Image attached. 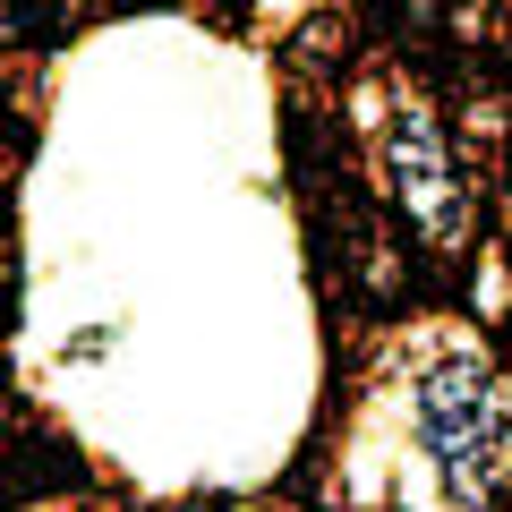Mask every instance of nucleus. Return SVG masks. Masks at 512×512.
Instances as JSON below:
<instances>
[{
    "label": "nucleus",
    "mask_w": 512,
    "mask_h": 512,
    "mask_svg": "<svg viewBox=\"0 0 512 512\" xmlns=\"http://www.w3.org/2000/svg\"><path fill=\"white\" fill-rule=\"evenodd\" d=\"M410 427H419V453L436 461L444 504L461 512L512 504V384L487 359L444 350L410 393Z\"/></svg>",
    "instance_id": "f257e3e1"
},
{
    "label": "nucleus",
    "mask_w": 512,
    "mask_h": 512,
    "mask_svg": "<svg viewBox=\"0 0 512 512\" xmlns=\"http://www.w3.org/2000/svg\"><path fill=\"white\" fill-rule=\"evenodd\" d=\"M376 163H384V197L419 222L427 248L461 256L478 231V205H470V180L453 171V146H444V120L419 103V94H393L376 111Z\"/></svg>",
    "instance_id": "f03ea898"
}]
</instances>
